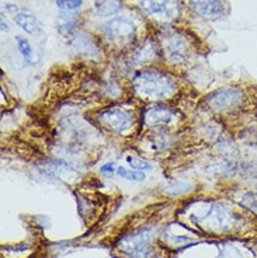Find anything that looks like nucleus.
<instances>
[{
    "instance_id": "obj_20",
    "label": "nucleus",
    "mask_w": 257,
    "mask_h": 258,
    "mask_svg": "<svg viewBox=\"0 0 257 258\" xmlns=\"http://www.w3.org/2000/svg\"><path fill=\"white\" fill-rule=\"evenodd\" d=\"M100 171L103 173V174H114L117 171L116 166H114V163H107L106 166L100 168Z\"/></svg>"
},
{
    "instance_id": "obj_13",
    "label": "nucleus",
    "mask_w": 257,
    "mask_h": 258,
    "mask_svg": "<svg viewBox=\"0 0 257 258\" xmlns=\"http://www.w3.org/2000/svg\"><path fill=\"white\" fill-rule=\"evenodd\" d=\"M94 9L100 17H111L120 12L121 0H97Z\"/></svg>"
},
{
    "instance_id": "obj_1",
    "label": "nucleus",
    "mask_w": 257,
    "mask_h": 258,
    "mask_svg": "<svg viewBox=\"0 0 257 258\" xmlns=\"http://www.w3.org/2000/svg\"><path fill=\"white\" fill-rule=\"evenodd\" d=\"M132 86L136 96L145 101H165L173 97L177 90V84L172 76L153 69L139 72Z\"/></svg>"
},
{
    "instance_id": "obj_11",
    "label": "nucleus",
    "mask_w": 257,
    "mask_h": 258,
    "mask_svg": "<svg viewBox=\"0 0 257 258\" xmlns=\"http://www.w3.org/2000/svg\"><path fill=\"white\" fill-rule=\"evenodd\" d=\"M14 21L17 23V26L21 27L30 35H38L41 32V27H39V23L35 19V16H32L28 12H17L14 14Z\"/></svg>"
},
{
    "instance_id": "obj_7",
    "label": "nucleus",
    "mask_w": 257,
    "mask_h": 258,
    "mask_svg": "<svg viewBox=\"0 0 257 258\" xmlns=\"http://www.w3.org/2000/svg\"><path fill=\"white\" fill-rule=\"evenodd\" d=\"M104 34L113 44L124 45L128 44L135 37L136 27L131 20L125 17H117L104 26Z\"/></svg>"
},
{
    "instance_id": "obj_2",
    "label": "nucleus",
    "mask_w": 257,
    "mask_h": 258,
    "mask_svg": "<svg viewBox=\"0 0 257 258\" xmlns=\"http://www.w3.org/2000/svg\"><path fill=\"white\" fill-rule=\"evenodd\" d=\"M240 216L233 209L228 208L224 204L211 202L208 204L207 212L202 216L194 215L193 220L202 229L212 233H229L240 222Z\"/></svg>"
},
{
    "instance_id": "obj_15",
    "label": "nucleus",
    "mask_w": 257,
    "mask_h": 258,
    "mask_svg": "<svg viewBox=\"0 0 257 258\" xmlns=\"http://www.w3.org/2000/svg\"><path fill=\"white\" fill-rule=\"evenodd\" d=\"M17 46H19L20 53H21L23 59L26 60V63H32L34 62V51H32L30 41L24 37H17Z\"/></svg>"
},
{
    "instance_id": "obj_12",
    "label": "nucleus",
    "mask_w": 257,
    "mask_h": 258,
    "mask_svg": "<svg viewBox=\"0 0 257 258\" xmlns=\"http://www.w3.org/2000/svg\"><path fill=\"white\" fill-rule=\"evenodd\" d=\"M158 55V48L155 45L153 41H148L135 52L134 55V63L135 64H145L153 60Z\"/></svg>"
},
{
    "instance_id": "obj_6",
    "label": "nucleus",
    "mask_w": 257,
    "mask_h": 258,
    "mask_svg": "<svg viewBox=\"0 0 257 258\" xmlns=\"http://www.w3.org/2000/svg\"><path fill=\"white\" fill-rule=\"evenodd\" d=\"M161 48L170 63H184L190 55V46L179 31H167L161 37Z\"/></svg>"
},
{
    "instance_id": "obj_17",
    "label": "nucleus",
    "mask_w": 257,
    "mask_h": 258,
    "mask_svg": "<svg viewBox=\"0 0 257 258\" xmlns=\"http://www.w3.org/2000/svg\"><path fill=\"white\" fill-rule=\"evenodd\" d=\"M77 17L73 16L72 12H65L64 14L59 16V31H69L75 27V23H76Z\"/></svg>"
},
{
    "instance_id": "obj_8",
    "label": "nucleus",
    "mask_w": 257,
    "mask_h": 258,
    "mask_svg": "<svg viewBox=\"0 0 257 258\" xmlns=\"http://www.w3.org/2000/svg\"><path fill=\"white\" fill-rule=\"evenodd\" d=\"M143 12L159 20H173L180 10L177 0H141Z\"/></svg>"
},
{
    "instance_id": "obj_19",
    "label": "nucleus",
    "mask_w": 257,
    "mask_h": 258,
    "mask_svg": "<svg viewBox=\"0 0 257 258\" xmlns=\"http://www.w3.org/2000/svg\"><path fill=\"white\" fill-rule=\"evenodd\" d=\"M127 161H128L129 166L134 168V170L143 171V170H150V168H152L150 163H148V161L145 160H141V159L134 157V156H128V157H127Z\"/></svg>"
},
{
    "instance_id": "obj_16",
    "label": "nucleus",
    "mask_w": 257,
    "mask_h": 258,
    "mask_svg": "<svg viewBox=\"0 0 257 258\" xmlns=\"http://www.w3.org/2000/svg\"><path fill=\"white\" fill-rule=\"evenodd\" d=\"M116 174L118 177H122V178H127V180L131 181H142L145 178V174L143 171H139V170H127L125 167H117Z\"/></svg>"
},
{
    "instance_id": "obj_5",
    "label": "nucleus",
    "mask_w": 257,
    "mask_h": 258,
    "mask_svg": "<svg viewBox=\"0 0 257 258\" xmlns=\"http://www.w3.org/2000/svg\"><path fill=\"white\" fill-rule=\"evenodd\" d=\"M98 121L104 128L114 134H128L135 125V115L132 111L122 107H111L98 114Z\"/></svg>"
},
{
    "instance_id": "obj_18",
    "label": "nucleus",
    "mask_w": 257,
    "mask_h": 258,
    "mask_svg": "<svg viewBox=\"0 0 257 258\" xmlns=\"http://www.w3.org/2000/svg\"><path fill=\"white\" fill-rule=\"evenodd\" d=\"M83 0H57V6L64 12H75L82 6Z\"/></svg>"
},
{
    "instance_id": "obj_4",
    "label": "nucleus",
    "mask_w": 257,
    "mask_h": 258,
    "mask_svg": "<svg viewBox=\"0 0 257 258\" xmlns=\"http://www.w3.org/2000/svg\"><path fill=\"white\" fill-rule=\"evenodd\" d=\"M152 230L132 233L120 240L118 248L128 258H150L152 254Z\"/></svg>"
},
{
    "instance_id": "obj_9",
    "label": "nucleus",
    "mask_w": 257,
    "mask_h": 258,
    "mask_svg": "<svg viewBox=\"0 0 257 258\" xmlns=\"http://www.w3.org/2000/svg\"><path fill=\"white\" fill-rule=\"evenodd\" d=\"M188 5L195 13L210 21L222 19L228 13L226 0H188Z\"/></svg>"
},
{
    "instance_id": "obj_10",
    "label": "nucleus",
    "mask_w": 257,
    "mask_h": 258,
    "mask_svg": "<svg viewBox=\"0 0 257 258\" xmlns=\"http://www.w3.org/2000/svg\"><path fill=\"white\" fill-rule=\"evenodd\" d=\"M177 119V112L166 107H155L145 111L143 122L149 128H165L173 125Z\"/></svg>"
},
{
    "instance_id": "obj_3",
    "label": "nucleus",
    "mask_w": 257,
    "mask_h": 258,
    "mask_svg": "<svg viewBox=\"0 0 257 258\" xmlns=\"http://www.w3.org/2000/svg\"><path fill=\"white\" fill-rule=\"evenodd\" d=\"M247 103V96L239 87H225L219 89L211 96L207 97L208 108L219 114H232L238 112Z\"/></svg>"
},
{
    "instance_id": "obj_14",
    "label": "nucleus",
    "mask_w": 257,
    "mask_h": 258,
    "mask_svg": "<svg viewBox=\"0 0 257 258\" xmlns=\"http://www.w3.org/2000/svg\"><path fill=\"white\" fill-rule=\"evenodd\" d=\"M239 207L257 215V191H246L238 198Z\"/></svg>"
}]
</instances>
